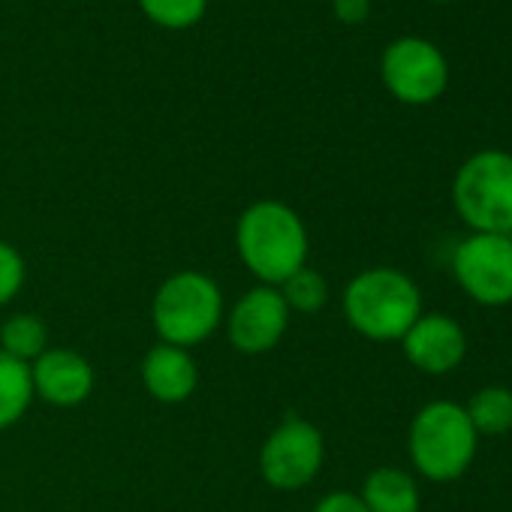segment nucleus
I'll list each match as a JSON object with an SVG mask.
<instances>
[{
    "label": "nucleus",
    "mask_w": 512,
    "mask_h": 512,
    "mask_svg": "<svg viewBox=\"0 0 512 512\" xmlns=\"http://www.w3.org/2000/svg\"><path fill=\"white\" fill-rule=\"evenodd\" d=\"M235 253L256 284L281 287L308 266L311 235L293 205L256 199L235 220Z\"/></svg>",
    "instance_id": "1"
},
{
    "label": "nucleus",
    "mask_w": 512,
    "mask_h": 512,
    "mask_svg": "<svg viewBox=\"0 0 512 512\" xmlns=\"http://www.w3.org/2000/svg\"><path fill=\"white\" fill-rule=\"evenodd\" d=\"M341 305L350 329L377 344L401 341L407 329L425 314L422 293L413 278L389 266L359 272L344 287Z\"/></svg>",
    "instance_id": "2"
},
{
    "label": "nucleus",
    "mask_w": 512,
    "mask_h": 512,
    "mask_svg": "<svg viewBox=\"0 0 512 512\" xmlns=\"http://www.w3.org/2000/svg\"><path fill=\"white\" fill-rule=\"evenodd\" d=\"M226 317L220 284L196 269L172 272L151 299V326L160 344L193 350L211 341Z\"/></svg>",
    "instance_id": "3"
},
{
    "label": "nucleus",
    "mask_w": 512,
    "mask_h": 512,
    "mask_svg": "<svg viewBox=\"0 0 512 512\" xmlns=\"http://www.w3.org/2000/svg\"><path fill=\"white\" fill-rule=\"evenodd\" d=\"M479 434L467 410L455 401H431L410 422V461L431 482H452L467 473L476 458Z\"/></svg>",
    "instance_id": "4"
},
{
    "label": "nucleus",
    "mask_w": 512,
    "mask_h": 512,
    "mask_svg": "<svg viewBox=\"0 0 512 512\" xmlns=\"http://www.w3.org/2000/svg\"><path fill=\"white\" fill-rule=\"evenodd\" d=\"M452 205L473 232L512 235V154L500 148L470 154L455 172Z\"/></svg>",
    "instance_id": "5"
},
{
    "label": "nucleus",
    "mask_w": 512,
    "mask_h": 512,
    "mask_svg": "<svg viewBox=\"0 0 512 512\" xmlns=\"http://www.w3.org/2000/svg\"><path fill=\"white\" fill-rule=\"evenodd\" d=\"M326 464V437L305 416H284L256 455V467L269 488L302 491L308 488Z\"/></svg>",
    "instance_id": "6"
},
{
    "label": "nucleus",
    "mask_w": 512,
    "mask_h": 512,
    "mask_svg": "<svg viewBox=\"0 0 512 512\" xmlns=\"http://www.w3.org/2000/svg\"><path fill=\"white\" fill-rule=\"evenodd\" d=\"M383 88L404 106H431L449 88V61L425 37H398L380 55Z\"/></svg>",
    "instance_id": "7"
},
{
    "label": "nucleus",
    "mask_w": 512,
    "mask_h": 512,
    "mask_svg": "<svg viewBox=\"0 0 512 512\" xmlns=\"http://www.w3.org/2000/svg\"><path fill=\"white\" fill-rule=\"evenodd\" d=\"M458 287L485 308L512 302V235L470 232L452 253Z\"/></svg>",
    "instance_id": "8"
},
{
    "label": "nucleus",
    "mask_w": 512,
    "mask_h": 512,
    "mask_svg": "<svg viewBox=\"0 0 512 512\" xmlns=\"http://www.w3.org/2000/svg\"><path fill=\"white\" fill-rule=\"evenodd\" d=\"M290 320L293 311L287 308L281 290L256 284L232 302V308L223 317V329L232 350L244 356H263L284 341Z\"/></svg>",
    "instance_id": "9"
},
{
    "label": "nucleus",
    "mask_w": 512,
    "mask_h": 512,
    "mask_svg": "<svg viewBox=\"0 0 512 512\" xmlns=\"http://www.w3.org/2000/svg\"><path fill=\"white\" fill-rule=\"evenodd\" d=\"M28 368H31L34 398H40L52 407L85 404L97 383L94 365L70 347H49Z\"/></svg>",
    "instance_id": "10"
},
{
    "label": "nucleus",
    "mask_w": 512,
    "mask_h": 512,
    "mask_svg": "<svg viewBox=\"0 0 512 512\" xmlns=\"http://www.w3.org/2000/svg\"><path fill=\"white\" fill-rule=\"evenodd\" d=\"M407 362L422 374H449L467 356L464 329L446 314H422L401 338Z\"/></svg>",
    "instance_id": "11"
},
{
    "label": "nucleus",
    "mask_w": 512,
    "mask_h": 512,
    "mask_svg": "<svg viewBox=\"0 0 512 512\" xmlns=\"http://www.w3.org/2000/svg\"><path fill=\"white\" fill-rule=\"evenodd\" d=\"M145 392L160 404H184L199 389V365L190 350L154 344L139 365Z\"/></svg>",
    "instance_id": "12"
},
{
    "label": "nucleus",
    "mask_w": 512,
    "mask_h": 512,
    "mask_svg": "<svg viewBox=\"0 0 512 512\" xmlns=\"http://www.w3.org/2000/svg\"><path fill=\"white\" fill-rule=\"evenodd\" d=\"M371 512H419L422 494L416 479L401 467H377L359 491Z\"/></svg>",
    "instance_id": "13"
},
{
    "label": "nucleus",
    "mask_w": 512,
    "mask_h": 512,
    "mask_svg": "<svg viewBox=\"0 0 512 512\" xmlns=\"http://www.w3.org/2000/svg\"><path fill=\"white\" fill-rule=\"evenodd\" d=\"M49 347H52L49 344V326L40 314L19 311V314H10L4 323H0V350H4L7 356H13L16 362L31 365Z\"/></svg>",
    "instance_id": "14"
},
{
    "label": "nucleus",
    "mask_w": 512,
    "mask_h": 512,
    "mask_svg": "<svg viewBox=\"0 0 512 512\" xmlns=\"http://www.w3.org/2000/svg\"><path fill=\"white\" fill-rule=\"evenodd\" d=\"M34 404L31 368L0 350V431H10Z\"/></svg>",
    "instance_id": "15"
},
{
    "label": "nucleus",
    "mask_w": 512,
    "mask_h": 512,
    "mask_svg": "<svg viewBox=\"0 0 512 512\" xmlns=\"http://www.w3.org/2000/svg\"><path fill=\"white\" fill-rule=\"evenodd\" d=\"M464 410H467L473 431L482 437H500L512 431V389L506 386L479 389Z\"/></svg>",
    "instance_id": "16"
},
{
    "label": "nucleus",
    "mask_w": 512,
    "mask_h": 512,
    "mask_svg": "<svg viewBox=\"0 0 512 512\" xmlns=\"http://www.w3.org/2000/svg\"><path fill=\"white\" fill-rule=\"evenodd\" d=\"M278 290H281V296L293 314H320L329 302V281L311 266L299 269Z\"/></svg>",
    "instance_id": "17"
},
{
    "label": "nucleus",
    "mask_w": 512,
    "mask_h": 512,
    "mask_svg": "<svg viewBox=\"0 0 512 512\" xmlns=\"http://www.w3.org/2000/svg\"><path fill=\"white\" fill-rule=\"evenodd\" d=\"M136 4L148 22L166 31H187L199 25L208 10V0H136Z\"/></svg>",
    "instance_id": "18"
},
{
    "label": "nucleus",
    "mask_w": 512,
    "mask_h": 512,
    "mask_svg": "<svg viewBox=\"0 0 512 512\" xmlns=\"http://www.w3.org/2000/svg\"><path fill=\"white\" fill-rule=\"evenodd\" d=\"M25 281H28V263L22 250L13 241L0 238V308H7L19 299Z\"/></svg>",
    "instance_id": "19"
},
{
    "label": "nucleus",
    "mask_w": 512,
    "mask_h": 512,
    "mask_svg": "<svg viewBox=\"0 0 512 512\" xmlns=\"http://www.w3.org/2000/svg\"><path fill=\"white\" fill-rule=\"evenodd\" d=\"M314 512H371V509L353 491H329L317 500Z\"/></svg>",
    "instance_id": "20"
},
{
    "label": "nucleus",
    "mask_w": 512,
    "mask_h": 512,
    "mask_svg": "<svg viewBox=\"0 0 512 512\" xmlns=\"http://www.w3.org/2000/svg\"><path fill=\"white\" fill-rule=\"evenodd\" d=\"M332 13L341 25H365L371 16V0H332Z\"/></svg>",
    "instance_id": "21"
},
{
    "label": "nucleus",
    "mask_w": 512,
    "mask_h": 512,
    "mask_svg": "<svg viewBox=\"0 0 512 512\" xmlns=\"http://www.w3.org/2000/svg\"><path fill=\"white\" fill-rule=\"evenodd\" d=\"M434 4H449V0H434Z\"/></svg>",
    "instance_id": "22"
}]
</instances>
